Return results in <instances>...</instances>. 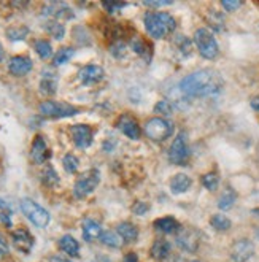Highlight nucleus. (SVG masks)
<instances>
[{"label":"nucleus","mask_w":259,"mask_h":262,"mask_svg":"<svg viewBox=\"0 0 259 262\" xmlns=\"http://www.w3.org/2000/svg\"><path fill=\"white\" fill-rule=\"evenodd\" d=\"M148 210H149V205L145 204V202H135V204L132 205V211H134L135 214H145Z\"/></svg>","instance_id":"nucleus-41"},{"label":"nucleus","mask_w":259,"mask_h":262,"mask_svg":"<svg viewBox=\"0 0 259 262\" xmlns=\"http://www.w3.org/2000/svg\"><path fill=\"white\" fill-rule=\"evenodd\" d=\"M100 242L105 245V246H110V248H119L121 245H123V238H121V235L118 232H112V230H109V232H103L102 237H100Z\"/></svg>","instance_id":"nucleus-28"},{"label":"nucleus","mask_w":259,"mask_h":262,"mask_svg":"<svg viewBox=\"0 0 259 262\" xmlns=\"http://www.w3.org/2000/svg\"><path fill=\"white\" fill-rule=\"evenodd\" d=\"M145 5H146V7L158 8V7H167V5H172V2H170V0H156V2H153V0H145Z\"/></svg>","instance_id":"nucleus-42"},{"label":"nucleus","mask_w":259,"mask_h":262,"mask_svg":"<svg viewBox=\"0 0 259 262\" xmlns=\"http://www.w3.org/2000/svg\"><path fill=\"white\" fill-rule=\"evenodd\" d=\"M70 134L73 138V143L80 149H86L93 143V129L88 124H75L70 127Z\"/></svg>","instance_id":"nucleus-9"},{"label":"nucleus","mask_w":259,"mask_h":262,"mask_svg":"<svg viewBox=\"0 0 259 262\" xmlns=\"http://www.w3.org/2000/svg\"><path fill=\"white\" fill-rule=\"evenodd\" d=\"M38 112L45 118H51V119H59V118H70L78 115V108L70 103L66 102H54V100H45L40 103Z\"/></svg>","instance_id":"nucleus-4"},{"label":"nucleus","mask_w":259,"mask_h":262,"mask_svg":"<svg viewBox=\"0 0 259 262\" xmlns=\"http://www.w3.org/2000/svg\"><path fill=\"white\" fill-rule=\"evenodd\" d=\"M174 132V126L167 119L162 118H151L145 124V134L149 140L153 142H164Z\"/></svg>","instance_id":"nucleus-7"},{"label":"nucleus","mask_w":259,"mask_h":262,"mask_svg":"<svg viewBox=\"0 0 259 262\" xmlns=\"http://www.w3.org/2000/svg\"><path fill=\"white\" fill-rule=\"evenodd\" d=\"M102 7H103L106 11H109V13H116L118 10L124 8L126 4H124V2H123V4H121V2H103Z\"/></svg>","instance_id":"nucleus-39"},{"label":"nucleus","mask_w":259,"mask_h":262,"mask_svg":"<svg viewBox=\"0 0 259 262\" xmlns=\"http://www.w3.org/2000/svg\"><path fill=\"white\" fill-rule=\"evenodd\" d=\"M251 108L259 112V97H253L251 99Z\"/></svg>","instance_id":"nucleus-45"},{"label":"nucleus","mask_w":259,"mask_h":262,"mask_svg":"<svg viewBox=\"0 0 259 262\" xmlns=\"http://www.w3.org/2000/svg\"><path fill=\"white\" fill-rule=\"evenodd\" d=\"M43 14L45 16H51L56 21L57 19H72L75 14L73 10L67 5V4H60V2H53L48 4L47 7L43 8Z\"/></svg>","instance_id":"nucleus-14"},{"label":"nucleus","mask_w":259,"mask_h":262,"mask_svg":"<svg viewBox=\"0 0 259 262\" xmlns=\"http://www.w3.org/2000/svg\"><path fill=\"white\" fill-rule=\"evenodd\" d=\"M208 23L215 30H223L224 26V18L218 11H211V16H208Z\"/></svg>","instance_id":"nucleus-38"},{"label":"nucleus","mask_w":259,"mask_h":262,"mask_svg":"<svg viewBox=\"0 0 259 262\" xmlns=\"http://www.w3.org/2000/svg\"><path fill=\"white\" fill-rule=\"evenodd\" d=\"M116 127L123 132L126 137H129L131 140H139L140 135H142V130L139 127V122H137L132 116L129 115H123L119 116L118 122H116Z\"/></svg>","instance_id":"nucleus-13"},{"label":"nucleus","mask_w":259,"mask_h":262,"mask_svg":"<svg viewBox=\"0 0 259 262\" xmlns=\"http://www.w3.org/2000/svg\"><path fill=\"white\" fill-rule=\"evenodd\" d=\"M11 240H13V245L16 246V250L21 251L23 254H29L34 248V237L30 235V232L24 227L14 230L11 234Z\"/></svg>","instance_id":"nucleus-12"},{"label":"nucleus","mask_w":259,"mask_h":262,"mask_svg":"<svg viewBox=\"0 0 259 262\" xmlns=\"http://www.w3.org/2000/svg\"><path fill=\"white\" fill-rule=\"evenodd\" d=\"M194 43L197 46V50H199L201 56L205 59H215L220 53V48H218V43H217L215 37H213V34L205 27L196 30Z\"/></svg>","instance_id":"nucleus-5"},{"label":"nucleus","mask_w":259,"mask_h":262,"mask_svg":"<svg viewBox=\"0 0 259 262\" xmlns=\"http://www.w3.org/2000/svg\"><path fill=\"white\" fill-rule=\"evenodd\" d=\"M191 184H192V180L188 175L177 173L170 181V189L175 194H181V192H186L191 188Z\"/></svg>","instance_id":"nucleus-22"},{"label":"nucleus","mask_w":259,"mask_h":262,"mask_svg":"<svg viewBox=\"0 0 259 262\" xmlns=\"http://www.w3.org/2000/svg\"><path fill=\"white\" fill-rule=\"evenodd\" d=\"M175 43H177V46H178V50L185 54V56H189L191 54V40L188 38V37H183V35H178L177 38H175Z\"/></svg>","instance_id":"nucleus-36"},{"label":"nucleus","mask_w":259,"mask_h":262,"mask_svg":"<svg viewBox=\"0 0 259 262\" xmlns=\"http://www.w3.org/2000/svg\"><path fill=\"white\" fill-rule=\"evenodd\" d=\"M35 51L41 59H50L53 56V46L48 40H37L35 41Z\"/></svg>","instance_id":"nucleus-31"},{"label":"nucleus","mask_w":259,"mask_h":262,"mask_svg":"<svg viewBox=\"0 0 259 262\" xmlns=\"http://www.w3.org/2000/svg\"><path fill=\"white\" fill-rule=\"evenodd\" d=\"M202 184H204V188H207L208 191H217L218 184H220V178L215 172L205 173L202 177Z\"/></svg>","instance_id":"nucleus-35"},{"label":"nucleus","mask_w":259,"mask_h":262,"mask_svg":"<svg viewBox=\"0 0 259 262\" xmlns=\"http://www.w3.org/2000/svg\"><path fill=\"white\" fill-rule=\"evenodd\" d=\"M75 54V50L72 48V46H64V48H60L59 51H56L54 57H53V64L57 67V66H64L66 62H69V60L73 57Z\"/></svg>","instance_id":"nucleus-26"},{"label":"nucleus","mask_w":259,"mask_h":262,"mask_svg":"<svg viewBox=\"0 0 259 262\" xmlns=\"http://www.w3.org/2000/svg\"><path fill=\"white\" fill-rule=\"evenodd\" d=\"M124 262H137V254H135V253H129V254H126Z\"/></svg>","instance_id":"nucleus-46"},{"label":"nucleus","mask_w":259,"mask_h":262,"mask_svg":"<svg viewBox=\"0 0 259 262\" xmlns=\"http://www.w3.org/2000/svg\"><path fill=\"white\" fill-rule=\"evenodd\" d=\"M223 89V80L218 72L204 69L189 73L180 81V91L186 97H210Z\"/></svg>","instance_id":"nucleus-1"},{"label":"nucleus","mask_w":259,"mask_h":262,"mask_svg":"<svg viewBox=\"0 0 259 262\" xmlns=\"http://www.w3.org/2000/svg\"><path fill=\"white\" fill-rule=\"evenodd\" d=\"M235 199H237V194H235L231 188H227V189L221 194V197H220V200H218V207H220V210H229V208H232L234 204H235Z\"/></svg>","instance_id":"nucleus-27"},{"label":"nucleus","mask_w":259,"mask_h":262,"mask_svg":"<svg viewBox=\"0 0 259 262\" xmlns=\"http://www.w3.org/2000/svg\"><path fill=\"white\" fill-rule=\"evenodd\" d=\"M4 59V48H2V45H0V60Z\"/></svg>","instance_id":"nucleus-49"},{"label":"nucleus","mask_w":259,"mask_h":262,"mask_svg":"<svg viewBox=\"0 0 259 262\" xmlns=\"http://www.w3.org/2000/svg\"><path fill=\"white\" fill-rule=\"evenodd\" d=\"M189 158V146H188V138L185 132H180L174 143L170 145L169 149V159L175 165H183Z\"/></svg>","instance_id":"nucleus-8"},{"label":"nucleus","mask_w":259,"mask_h":262,"mask_svg":"<svg viewBox=\"0 0 259 262\" xmlns=\"http://www.w3.org/2000/svg\"><path fill=\"white\" fill-rule=\"evenodd\" d=\"M210 224L213 229L220 230V232H224V230H227L231 227V221L227 220L224 214H213V216L210 218Z\"/></svg>","instance_id":"nucleus-32"},{"label":"nucleus","mask_w":259,"mask_h":262,"mask_svg":"<svg viewBox=\"0 0 259 262\" xmlns=\"http://www.w3.org/2000/svg\"><path fill=\"white\" fill-rule=\"evenodd\" d=\"M50 262H70V260L64 259V257H59V256H53V257L50 259Z\"/></svg>","instance_id":"nucleus-47"},{"label":"nucleus","mask_w":259,"mask_h":262,"mask_svg":"<svg viewBox=\"0 0 259 262\" xmlns=\"http://www.w3.org/2000/svg\"><path fill=\"white\" fill-rule=\"evenodd\" d=\"M27 35H29V27H26V26H14L7 30V37L11 41H21Z\"/></svg>","instance_id":"nucleus-30"},{"label":"nucleus","mask_w":259,"mask_h":262,"mask_svg":"<svg viewBox=\"0 0 259 262\" xmlns=\"http://www.w3.org/2000/svg\"><path fill=\"white\" fill-rule=\"evenodd\" d=\"M45 30L56 40H62L64 35H66V27L60 24L59 21L56 19H51V21H47L45 23Z\"/></svg>","instance_id":"nucleus-25"},{"label":"nucleus","mask_w":259,"mask_h":262,"mask_svg":"<svg viewBox=\"0 0 259 262\" xmlns=\"http://www.w3.org/2000/svg\"><path fill=\"white\" fill-rule=\"evenodd\" d=\"M199 240H201V237H199V232H197V230L183 229L177 237V245L183 251L194 253L197 250V246H199Z\"/></svg>","instance_id":"nucleus-10"},{"label":"nucleus","mask_w":259,"mask_h":262,"mask_svg":"<svg viewBox=\"0 0 259 262\" xmlns=\"http://www.w3.org/2000/svg\"><path fill=\"white\" fill-rule=\"evenodd\" d=\"M100 183V173L96 168H91V170L81 173L78 180L75 181L73 186V195L77 199H84L91 192H94V189L99 186Z\"/></svg>","instance_id":"nucleus-6"},{"label":"nucleus","mask_w":259,"mask_h":262,"mask_svg":"<svg viewBox=\"0 0 259 262\" xmlns=\"http://www.w3.org/2000/svg\"><path fill=\"white\" fill-rule=\"evenodd\" d=\"M8 70L14 76H24L32 70V60L27 56H14L10 59Z\"/></svg>","instance_id":"nucleus-16"},{"label":"nucleus","mask_w":259,"mask_h":262,"mask_svg":"<svg viewBox=\"0 0 259 262\" xmlns=\"http://www.w3.org/2000/svg\"><path fill=\"white\" fill-rule=\"evenodd\" d=\"M116 232L121 235V238H123L124 242H127V243L137 240V237H139V229H137L132 223H121L116 227Z\"/></svg>","instance_id":"nucleus-24"},{"label":"nucleus","mask_w":259,"mask_h":262,"mask_svg":"<svg viewBox=\"0 0 259 262\" xmlns=\"http://www.w3.org/2000/svg\"><path fill=\"white\" fill-rule=\"evenodd\" d=\"M19 205H21V210L24 213V216L30 223H32L34 226L43 229V227H47L50 224V220H51L50 213L45 210L43 207H40L35 202V200L29 199V197H24V199H21V204Z\"/></svg>","instance_id":"nucleus-3"},{"label":"nucleus","mask_w":259,"mask_h":262,"mask_svg":"<svg viewBox=\"0 0 259 262\" xmlns=\"http://www.w3.org/2000/svg\"><path fill=\"white\" fill-rule=\"evenodd\" d=\"M59 248L62 250L66 254H69L72 257H77L80 253V243L72 235H64V237L59 238Z\"/></svg>","instance_id":"nucleus-21"},{"label":"nucleus","mask_w":259,"mask_h":262,"mask_svg":"<svg viewBox=\"0 0 259 262\" xmlns=\"http://www.w3.org/2000/svg\"><path fill=\"white\" fill-rule=\"evenodd\" d=\"M62 165H64L67 173H75V172L78 170L80 161H78L77 156H73V154H66L64 159H62Z\"/></svg>","instance_id":"nucleus-34"},{"label":"nucleus","mask_w":259,"mask_h":262,"mask_svg":"<svg viewBox=\"0 0 259 262\" xmlns=\"http://www.w3.org/2000/svg\"><path fill=\"white\" fill-rule=\"evenodd\" d=\"M102 227L99 223L93 221V220H86L83 223V238L86 242H94L97 238L102 237Z\"/></svg>","instance_id":"nucleus-19"},{"label":"nucleus","mask_w":259,"mask_h":262,"mask_svg":"<svg viewBox=\"0 0 259 262\" xmlns=\"http://www.w3.org/2000/svg\"><path fill=\"white\" fill-rule=\"evenodd\" d=\"M253 254H254V245L247 238L237 240L231 248V257L234 262H247Z\"/></svg>","instance_id":"nucleus-11"},{"label":"nucleus","mask_w":259,"mask_h":262,"mask_svg":"<svg viewBox=\"0 0 259 262\" xmlns=\"http://www.w3.org/2000/svg\"><path fill=\"white\" fill-rule=\"evenodd\" d=\"M175 19L169 13H149L145 16V29L153 38H165L175 30Z\"/></svg>","instance_id":"nucleus-2"},{"label":"nucleus","mask_w":259,"mask_h":262,"mask_svg":"<svg viewBox=\"0 0 259 262\" xmlns=\"http://www.w3.org/2000/svg\"><path fill=\"white\" fill-rule=\"evenodd\" d=\"M0 208H4V210L10 211V205H8L7 202H4V200H2V199H0Z\"/></svg>","instance_id":"nucleus-48"},{"label":"nucleus","mask_w":259,"mask_h":262,"mask_svg":"<svg viewBox=\"0 0 259 262\" xmlns=\"http://www.w3.org/2000/svg\"><path fill=\"white\" fill-rule=\"evenodd\" d=\"M131 45H132V50L139 54V56H142V57H145V59H149V46H148V43L142 38V37H134L132 38V41H131Z\"/></svg>","instance_id":"nucleus-29"},{"label":"nucleus","mask_w":259,"mask_h":262,"mask_svg":"<svg viewBox=\"0 0 259 262\" xmlns=\"http://www.w3.org/2000/svg\"><path fill=\"white\" fill-rule=\"evenodd\" d=\"M155 229L162 234H174L180 230V223L172 216H165V218H159L155 221Z\"/></svg>","instance_id":"nucleus-20"},{"label":"nucleus","mask_w":259,"mask_h":262,"mask_svg":"<svg viewBox=\"0 0 259 262\" xmlns=\"http://www.w3.org/2000/svg\"><path fill=\"white\" fill-rule=\"evenodd\" d=\"M41 181L47 184V186H54V184L59 183V177H57V173L53 167L47 165V168H45L43 173H41Z\"/></svg>","instance_id":"nucleus-33"},{"label":"nucleus","mask_w":259,"mask_h":262,"mask_svg":"<svg viewBox=\"0 0 259 262\" xmlns=\"http://www.w3.org/2000/svg\"><path fill=\"white\" fill-rule=\"evenodd\" d=\"M155 112L156 113H161L164 116H170L172 112H174V105L169 102V100H159L155 106Z\"/></svg>","instance_id":"nucleus-37"},{"label":"nucleus","mask_w":259,"mask_h":262,"mask_svg":"<svg viewBox=\"0 0 259 262\" xmlns=\"http://www.w3.org/2000/svg\"><path fill=\"white\" fill-rule=\"evenodd\" d=\"M7 253H8V242L2 234H0V257L5 256Z\"/></svg>","instance_id":"nucleus-43"},{"label":"nucleus","mask_w":259,"mask_h":262,"mask_svg":"<svg viewBox=\"0 0 259 262\" xmlns=\"http://www.w3.org/2000/svg\"><path fill=\"white\" fill-rule=\"evenodd\" d=\"M40 91L47 96H53L57 91V75L51 70H45L40 80Z\"/></svg>","instance_id":"nucleus-18"},{"label":"nucleus","mask_w":259,"mask_h":262,"mask_svg":"<svg viewBox=\"0 0 259 262\" xmlns=\"http://www.w3.org/2000/svg\"><path fill=\"white\" fill-rule=\"evenodd\" d=\"M0 220H2V223L5 224V226H11V221H10V216H8V214H5V213H2V214H0Z\"/></svg>","instance_id":"nucleus-44"},{"label":"nucleus","mask_w":259,"mask_h":262,"mask_svg":"<svg viewBox=\"0 0 259 262\" xmlns=\"http://www.w3.org/2000/svg\"><path fill=\"white\" fill-rule=\"evenodd\" d=\"M221 5L227 11H234V10H237V8L242 7V2H237V0H223Z\"/></svg>","instance_id":"nucleus-40"},{"label":"nucleus","mask_w":259,"mask_h":262,"mask_svg":"<svg viewBox=\"0 0 259 262\" xmlns=\"http://www.w3.org/2000/svg\"><path fill=\"white\" fill-rule=\"evenodd\" d=\"M103 76H105V72H103V69L99 67V66H86V67H83V69L78 72V80H80L83 84H86V86H89V84H96V83L102 81V80H103Z\"/></svg>","instance_id":"nucleus-15"},{"label":"nucleus","mask_w":259,"mask_h":262,"mask_svg":"<svg viewBox=\"0 0 259 262\" xmlns=\"http://www.w3.org/2000/svg\"><path fill=\"white\" fill-rule=\"evenodd\" d=\"M170 254V243L167 240H156L151 246V257L156 260H164Z\"/></svg>","instance_id":"nucleus-23"},{"label":"nucleus","mask_w":259,"mask_h":262,"mask_svg":"<svg viewBox=\"0 0 259 262\" xmlns=\"http://www.w3.org/2000/svg\"><path fill=\"white\" fill-rule=\"evenodd\" d=\"M30 156H32L34 162H37V164H43L50 158L48 145H47V140H45L43 135H35L34 142H32V148H30Z\"/></svg>","instance_id":"nucleus-17"}]
</instances>
